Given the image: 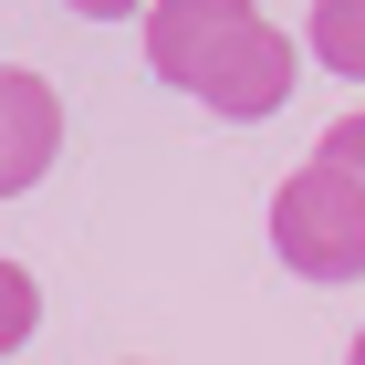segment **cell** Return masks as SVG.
<instances>
[{"mask_svg": "<svg viewBox=\"0 0 365 365\" xmlns=\"http://www.w3.org/2000/svg\"><path fill=\"white\" fill-rule=\"evenodd\" d=\"M292 73H303V31H272V21L251 11V21L188 73V94L220 115V125H261V115L292 105Z\"/></svg>", "mask_w": 365, "mask_h": 365, "instance_id": "obj_2", "label": "cell"}, {"mask_svg": "<svg viewBox=\"0 0 365 365\" xmlns=\"http://www.w3.org/2000/svg\"><path fill=\"white\" fill-rule=\"evenodd\" d=\"M251 11H261V0H146V73L188 94V73L220 53Z\"/></svg>", "mask_w": 365, "mask_h": 365, "instance_id": "obj_4", "label": "cell"}, {"mask_svg": "<svg viewBox=\"0 0 365 365\" xmlns=\"http://www.w3.org/2000/svg\"><path fill=\"white\" fill-rule=\"evenodd\" d=\"M63 11H84V21H136L146 0H63Z\"/></svg>", "mask_w": 365, "mask_h": 365, "instance_id": "obj_8", "label": "cell"}, {"mask_svg": "<svg viewBox=\"0 0 365 365\" xmlns=\"http://www.w3.org/2000/svg\"><path fill=\"white\" fill-rule=\"evenodd\" d=\"M53 146H63V94L42 73H11L0 63V198H21L53 178Z\"/></svg>", "mask_w": 365, "mask_h": 365, "instance_id": "obj_3", "label": "cell"}, {"mask_svg": "<svg viewBox=\"0 0 365 365\" xmlns=\"http://www.w3.org/2000/svg\"><path fill=\"white\" fill-rule=\"evenodd\" d=\"M303 53H313V73H355L365 84V0H313Z\"/></svg>", "mask_w": 365, "mask_h": 365, "instance_id": "obj_5", "label": "cell"}, {"mask_svg": "<svg viewBox=\"0 0 365 365\" xmlns=\"http://www.w3.org/2000/svg\"><path fill=\"white\" fill-rule=\"evenodd\" d=\"M344 365H365V334H355V344H344Z\"/></svg>", "mask_w": 365, "mask_h": 365, "instance_id": "obj_9", "label": "cell"}, {"mask_svg": "<svg viewBox=\"0 0 365 365\" xmlns=\"http://www.w3.org/2000/svg\"><path fill=\"white\" fill-rule=\"evenodd\" d=\"M272 251L292 282H355L365 272V188L334 157H303L272 188Z\"/></svg>", "mask_w": 365, "mask_h": 365, "instance_id": "obj_1", "label": "cell"}, {"mask_svg": "<svg viewBox=\"0 0 365 365\" xmlns=\"http://www.w3.org/2000/svg\"><path fill=\"white\" fill-rule=\"evenodd\" d=\"M31 334H42V282L21 261H0V355H21Z\"/></svg>", "mask_w": 365, "mask_h": 365, "instance_id": "obj_6", "label": "cell"}, {"mask_svg": "<svg viewBox=\"0 0 365 365\" xmlns=\"http://www.w3.org/2000/svg\"><path fill=\"white\" fill-rule=\"evenodd\" d=\"M313 157H334V168H344V178H355V188H365V105H355V115H334Z\"/></svg>", "mask_w": 365, "mask_h": 365, "instance_id": "obj_7", "label": "cell"}]
</instances>
